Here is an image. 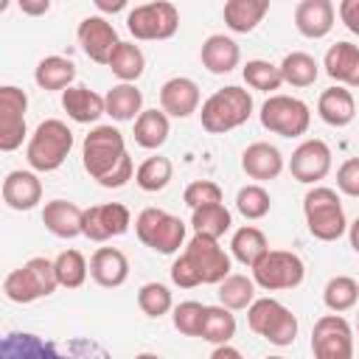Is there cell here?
Wrapping results in <instances>:
<instances>
[{"label": "cell", "mask_w": 359, "mask_h": 359, "mask_svg": "<svg viewBox=\"0 0 359 359\" xmlns=\"http://www.w3.org/2000/svg\"><path fill=\"white\" fill-rule=\"evenodd\" d=\"M81 163L84 171L101 185V188H123L132 174V157L126 154L123 135L115 126H95L81 143Z\"/></svg>", "instance_id": "1"}, {"label": "cell", "mask_w": 359, "mask_h": 359, "mask_svg": "<svg viewBox=\"0 0 359 359\" xmlns=\"http://www.w3.org/2000/svg\"><path fill=\"white\" fill-rule=\"evenodd\" d=\"M0 359H112V353L87 337L53 342L31 331H11L0 342Z\"/></svg>", "instance_id": "2"}, {"label": "cell", "mask_w": 359, "mask_h": 359, "mask_svg": "<svg viewBox=\"0 0 359 359\" xmlns=\"http://www.w3.org/2000/svg\"><path fill=\"white\" fill-rule=\"evenodd\" d=\"M252 115V95L244 90V87H222L216 90L205 104H202V112H199V121H202V129L210 132V135H224L241 123H247Z\"/></svg>", "instance_id": "3"}, {"label": "cell", "mask_w": 359, "mask_h": 359, "mask_svg": "<svg viewBox=\"0 0 359 359\" xmlns=\"http://www.w3.org/2000/svg\"><path fill=\"white\" fill-rule=\"evenodd\" d=\"M70 149H73V132L67 129V123L59 118H48L34 129L25 149V160L34 171H56L67 160Z\"/></svg>", "instance_id": "4"}, {"label": "cell", "mask_w": 359, "mask_h": 359, "mask_svg": "<svg viewBox=\"0 0 359 359\" xmlns=\"http://www.w3.org/2000/svg\"><path fill=\"white\" fill-rule=\"evenodd\" d=\"M303 213H306L309 233L320 241H337L348 230V219L334 188L314 185L303 196Z\"/></svg>", "instance_id": "5"}, {"label": "cell", "mask_w": 359, "mask_h": 359, "mask_svg": "<svg viewBox=\"0 0 359 359\" xmlns=\"http://www.w3.org/2000/svg\"><path fill=\"white\" fill-rule=\"evenodd\" d=\"M59 286L56 280V269H53V261L36 255L31 261H25L22 266L11 269L3 280V294L11 300V303H34L39 297H48L53 294Z\"/></svg>", "instance_id": "6"}, {"label": "cell", "mask_w": 359, "mask_h": 359, "mask_svg": "<svg viewBox=\"0 0 359 359\" xmlns=\"http://www.w3.org/2000/svg\"><path fill=\"white\" fill-rule=\"evenodd\" d=\"M135 233L137 238L151 247L154 252L160 255H174L182 244H185V233H188V224L168 213V210H160V208H143L135 219Z\"/></svg>", "instance_id": "7"}, {"label": "cell", "mask_w": 359, "mask_h": 359, "mask_svg": "<svg viewBox=\"0 0 359 359\" xmlns=\"http://www.w3.org/2000/svg\"><path fill=\"white\" fill-rule=\"evenodd\" d=\"M247 323H250L252 334L264 337L266 342H272L278 348L292 345L297 337V317L275 297H258L247 309Z\"/></svg>", "instance_id": "8"}, {"label": "cell", "mask_w": 359, "mask_h": 359, "mask_svg": "<svg viewBox=\"0 0 359 359\" xmlns=\"http://www.w3.org/2000/svg\"><path fill=\"white\" fill-rule=\"evenodd\" d=\"M126 28L135 39L151 42V39H171L180 28V11L168 0H154L135 6L126 14Z\"/></svg>", "instance_id": "9"}, {"label": "cell", "mask_w": 359, "mask_h": 359, "mask_svg": "<svg viewBox=\"0 0 359 359\" xmlns=\"http://www.w3.org/2000/svg\"><path fill=\"white\" fill-rule=\"evenodd\" d=\"M309 104L294 95H269L261 104V126L280 137H300L309 132Z\"/></svg>", "instance_id": "10"}, {"label": "cell", "mask_w": 359, "mask_h": 359, "mask_svg": "<svg viewBox=\"0 0 359 359\" xmlns=\"http://www.w3.org/2000/svg\"><path fill=\"white\" fill-rule=\"evenodd\" d=\"M306 278L303 258L289 250H269L255 266H252V280L266 289V292H280V289H294Z\"/></svg>", "instance_id": "11"}, {"label": "cell", "mask_w": 359, "mask_h": 359, "mask_svg": "<svg viewBox=\"0 0 359 359\" xmlns=\"http://www.w3.org/2000/svg\"><path fill=\"white\" fill-rule=\"evenodd\" d=\"M314 359H353V331L345 317L323 314L311 328Z\"/></svg>", "instance_id": "12"}, {"label": "cell", "mask_w": 359, "mask_h": 359, "mask_svg": "<svg viewBox=\"0 0 359 359\" xmlns=\"http://www.w3.org/2000/svg\"><path fill=\"white\" fill-rule=\"evenodd\" d=\"M25 109H28V95L14 84H3L0 87V151H14L22 146Z\"/></svg>", "instance_id": "13"}, {"label": "cell", "mask_w": 359, "mask_h": 359, "mask_svg": "<svg viewBox=\"0 0 359 359\" xmlns=\"http://www.w3.org/2000/svg\"><path fill=\"white\" fill-rule=\"evenodd\" d=\"M129 224H132V213L126 205L104 202V205H93L84 210L81 236H87L90 241H109L112 236H123Z\"/></svg>", "instance_id": "14"}, {"label": "cell", "mask_w": 359, "mask_h": 359, "mask_svg": "<svg viewBox=\"0 0 359 359\" xmlns=\"http://www.w3.org/2000/svg\"><path fill=\"white\" fill-rule=\"evenodd\" d=\"M185 255L188 261L196 266L202 283H222L230 272V255L219 247L216 238H208V236H194L188 244H185Z\"/></svg>", "instance_id": "15"}, {"label": "cell", "mask_w": 359, "mask_h": 359, "mask_svg": "<svg viewBox=\"0 0 359 359\" xmlns=\"http://www.w3.org/2000/svg\"><path fill=\"white\" fill-rule=\"evenodd\" d=\"M76 36H79L81 50H84L93 62H98V65H109L115 48L121 45L115 25H112L107 17H101V14H90V17H84V20L79 22Z\"/></svg>", "instance_id": "16"}, {"label": "cell", "mask_w": 359, "mask_h": 359, "mask_svg": "<svg viewBox=\"0 0 359 359\" xmlns=\"http://www.w3.org/2000/svg\"><path fill=\"white\" fill-rule=\"evenodd\" d=\"M289 171L297 182L303 185H314L320 180L328 177L331 171V149L325 140L320 137H311V140H303L294 151H292V160H289Z\"/></svg>", "instance_id": "17"}, {"label": "cell", "mask_w": 359, "mask_h": 359, "mask_svg": "<svg viewBox=\"0 0 359 359\" xmlns=\"http://www.w3.org/2000/svg\"><path fill=\"white\" fill-rule=\"evenodd\" d=\"M160 109L171 118H188L199 109V87L188 76H174L160 87Z\"/></svg>", "instance_id": "18"}, {"label": "cell", "mask_w": 359, "mask_h": 359, "mask_svg": "<svg viewBox=\"0 0 359 359\" xmlns=\"http://www.w3.org/2000/svg\"><path fill=\"white\" fill-rule=\"evenodd\" d=\"M337 8L331 0H300L294 6V25L309 39H323L334 28Z\"/></svg>", "instance_id": "19"}, {"label": "cell", "mask_w": 359, "mask_h": 359, "mask_svg": "<svg viewBox=\"0 0 359 359\" xmlns=\"http://www.w3.org/2000/svg\"><path fill=\"white\" fill-rule=\"evenodd\" d=\"M90 275L104 289H118L129 278V258L118 247H98L90 258Z\"/></svg>", "instance_id": "20"}, {"label": "cell", "mask_w": 359, "mask_h": 359, "mask_svg": "<svg viewBox=\"0 0 359 359\" xmlns=\"http://www.w3.org/2000/svg\"><path fill=\"white\" fill-rule=\"evenodd\" d=\"M3 202L11 210H31L42 202V182L34 171H8L3 180Z\"/></svg>", "instance_id": "21"}, {"label": "cell", "mask_w": 359, "mask_h": 359, "mask_svg": "<svg viewBox=\"0 0 359 359\" xmlns=\"http://www.w3.org/2000/svg\"><path fill=\"white\" fill-rule=\"evenodd\" d=\"M241 168L250 180H275L283 171V154L266 140H255L241 151Z\"/></svg>", "instance_id": "22"}, {"label": "cell", "mask_w": 359, "mask_h": 359, "mask_svg": "<svg viewBox=\"0 0 359 359\" xmlns=\"http://www.w3.org/2000/svg\"><path fill=\"white\" fill-rule=\"evenodd\" d=\"M199 59H202V67L213 76H224L230 73L233 67H238L241 62V48L236 39L224 36V34H210L205 42H202V50H199Z\"/></svg>", "instance_id": "23"}, {"label": "cell", "mask_w": 359, "mask_h": 359, "mask_svg": "<svg viewBox=\"0 0 359 359\" xmlns=\"http://www.w3.org/2000/svg\"><path fill=\"white\" fill-rule=\"evenodd\" d=\"M42 224L59 236V238H73L81 236V224H84V210L76 202L67 199H50L42 208Z\"/></svg>", "instance_id": "24"}, {"label": "cell", "mask_w": 359, "mask_h": 359, "mask_svg": "<svg viewBox=\"0 0 359 359\" xmlns=\"http://www.w3.org/2000/svg\"><path fill=\"white\" fill-rule=\"evenodd\" d=\"M62 107L67 112V118H73L76 123H93L107 112V101L104 95H98L95 90L84 87V84H73L62 93Z\"/></svg>", "instance_id": "25"}, {"label": "cell", "mask_w": 359, "mask_h": 359, "mask_svg": "<svg viewBox=\"0 0 359 359\" xmlns=\"http://www.w3.org/2000/svg\"><path fill=\"white\" fill-rule=\"evenodd\" d=\"M325 73L345 87H359V48L351 42H337L325 50Z\"/></svg>", "instance_id": "26"}, {"label": "cell", "mask_w": 359, "mask_h": 359, "mask_svg": "<svg viewBox=\"0 0 359 359\" xmlns=\"http://www.w3.org/2000/svg\"><path fill=\"white\" fill-rule=\"evenodd\" d=\"M317 115L328 123V126H348L353 118H356V101L351 95V90H345L342 84H334L328 90L320 93V101H317Z\"/></svg>", "instance_id": "27"}, {"label": "cell", "mask_w": 359, "mask_h": 359, "mask_svg": "<svg viewBox=\"0 0 359 359\" xmlns=\"http://www.w3.org/2000/svg\"><path fill=\"white\" fill-rule=\"evenodd\" d=\"M269 0H227L224 3V25L236 34H250L266 17Z\"/></svg>", "instance_id": "28"}, {"label": "cell", "mask_w": 359, "mask_h": 359, "mask_svg": "<svg viewBox=\"0 0 359 359\" xmlns=\"http://www.w3.org/2000/svg\"><path fill=\"white\" fill-rule=\"evenodd\" d=\"M230 252H233V258H236L238 264H244V266L252 269V266L269 252V244H266V236H264L258 227L244 224V227H238V230L233 233V238H230Z\"/></svg>", "instance_id": "29"}, {"label": "cell", "mask_w": 359, "mask_h": 359, "mask_svg": "<svg viewBox=\"0 0 359 359\" xmlns=\"http://www.w3.org/2000/svg\"><path fill=\"white\" fill-rule=\"evenodd\" d=\"M168 132H171V123H168V115L163 109H143L135 121V143L143 146V149H160L165 140H168Z\"/></svg>", "instance_id": "30"}, {"label": "cell", "mask_w": 359, "mask_h": 359, "mask_svg": "<svg viewBox=\"0 0 359 359\" xmlns=\"http://www.w3.org/2000/svg\"><path fill=\"white\" fill-rule=\"evenodd\" d=\"M73 79H76V65L65 56H45L36 70H34V81L42 87V90H67L73 87Z\"/></svg>", "instance_id": "31"}, {"label": "cell", "mask_w": 359, "mask_h": 359, "mask_svg": "<svg viewBox=\"0 0 359 359\" xmlns=\"http://www.w3.org/2000/svg\"><path fill=\"white\" fill-rule=\"evenodd\" d=\"M107 115H112L115 121H137V115L143 112V93L135 84H115L107 95Z\"/></svg>", "instance_id": "32"}, {"label": "cell", "mask_w": 359, "mask_h": 359, "mask_svg": "<svg viewBox=\"0 0 359 359\" xmlns=\"http://www.w3.org/2000/svg\"><path fill=\"white\" fill-rule=\"evenodd\" d=\"M280 67V79L283 84H292V87H311L320 76V65L314 56L303 53V50H292L283 56V62L278 65Z\"/></svg>", "instance_id": "33"}, {"label": "cell", "mask_w": 359, "mask_h": 359, "mask_svg": "<svg viewBox=\"0 0 359 359\" xmlns=\"http://www.w3.org/2000/svg\"><path fill=\"white\" fill-rule=\"evenodd\" d=\"M233 224V216L230 210L219 202V205H205V208H196L191 213V227H194V236H208V238H222Z\"/></svg>", "instance_id": "34"}, {"label": "cell", "mask_w": 359, "mask_h": 359, "mask_svg": "<svg viewBox=\"0 0 359 359\" xmlns=\"http://www.w3.org/2000/svg\"><path fill=\"white\" fill-rule=\"evenodd\" d=\"M219 303L230 311L250 309L255 303V280L247 275H227L219 283Z\"/></svg>", "instance_id": "35"}, {"label": "cell", "mask_w": 359, "mask_h": 359, "mask_svg": "<svg viewBox=\"0 0 359 359\" xmlns=\"http://www.w3.org/2000/svg\"><path fill=\"white\" fill-rule=\"evenodd\" d=\"M143 67H146V56L135 42H121L109 59V70L121 79V84H132L135 79H140Z\"/></svg>", "instance_id": "36"}, {"label": "cell", "mask_w": 359, "mask_h": 359, "mask_svg": "<svg viewBox=\"0 0 359 359\" xmlns=\"http://www.w3.org/2000/svg\"><path fill=\"white\" fill-rule=\"evenodd\" d=\"M199 337L205 342H210V345H230V339L236 337V317L230 314V309H224V306H208Z\"/></svg>", "instance_id": "37"}, {"label": "cell", "mask_w": 359, "mask_h": 359, "mask_svg": "<svg viewBox=\"0 0 359 359\" xmlns=\"http://www.w3.org/2000/svg\"><path fill=\"white\" fill-rule=\"evenodd\" d=\"M53 269H56L59 286H65V289H79L87 280V272H90L87 258L79 250H62L53 258Z\"/></svg>", "instance_id": "38"}, {"label": "cell", "mask_w": 359, "mask_h": 359, "mask_svg": "<svg viewBox=\"0 0 359 359\" xmlns=\"http://www.w3.org/2000/svg\"><path fill=\"white\" fill-rule=\"evenodd\" d=\"M356 300H359V283H356L353 278H348V275L331 278V280L325 283V289H323V303H325L334 314H342V311L353 309Z\"/></svg>", "instance_id": "39"}, {"label": "cell", "mask_w": 359, "mask_h": 359, "mask_svg": "<svg viewBox=\"0 0 359 359\" xmlns=\"http://www.w3.org/2000/svg\"><path fill=\"white\" fill-rule=\"evenodd\" d=\"M171 171L174 168H171L168 157H160V154L157 157H146L135 171V182H137V188H143L149 194H157L171 182Z\"/></svg>", "instance_id": "40"}, {"label": "cell", "mask_w": 359, "mask_h": 359, "mask_svg": "<svg viewBox=\"0 0 359 359\" xmlns=\"http://www.w3.org/2000/svg\"><path fill=\"white\" fill-rule=\"evenodd\" d=\"M241 76L247 81V87L252 90H261V93H272L283 84L280 79V67L266 62V59H250L244 67H241Z\"/></svg>", "instance_id": "41"}, {"label": "cell", "mask_w": 359, "mask_h": 359, "mask_svg": "<svg viewBox=\"0 0 359 359\" xmlns=\"http://www.w3.org/2000/svg\"><path fill=\"white\" fill-rule=\"evenodd\" d=\"M137 306H140V311L146 317H163V314L171 311L174 300H171V292H168L165 283L151 280V283H143L137 289Z\"/></svg>", "instance_id": "42"}, {"label": "cell", "mask_w": 359, "mask_h": 359, "mask_svg": "<svg viewBox=\"0 0 359 359\" xmlns=\"http://www.w3.org/2000/svg\"><path fill=\"white\" fill-rule=\"evenodd\" d=\"M236 208L244 219H264L272 208V199L266 194V188L261 185H244L238 194H236Z\"/></svg>", "instance_id": "43"}, {"label": "cell", "mask_w": 359, "mask_h": 359, "mask_svg": "<svg viewBox=\"0 0 359 359\" xmlns=\"http://www.w3.org/2000/svg\"><path fill=\"white\" fill-rule=\"evenodd\" d=\"M205 311L208 306L196 303V300H185L180 306H174V328L185 337H199L202 334V323H205Z\"/></svg>", "instance_id": "44"}, {"label": "cell", "mask_w": 359, "mask_h": 359, "mask_svg": "<svg viewBox=\"0 0 359 359\" xmlns=\"http://www.w3.org/2000/svg\"><path fill=\"white\" fill-rule=\"evenodd\" d=\"M182 199H185V205H188L191 210L205 208V205H219V202H222V188H219L213 180H194V182L185 188Z\"/></svg>", "instance_id": "45"}, {"label": "cell", "mask_w": 359, "mask_h": 359, "mask_svg": "<svg viewBox=\"0 0 359 359\" xmlns=\"http://www.w3.org/2000/svg\"><path fill=\"white\" fill-rule=\"evenodd\" d=\"M337 188L345 196L359 199V157H351L337 168Z\"/></svg>", "instance_id": "46"}, {"label": "cell", "mask_w": 359, "mask_h": 359, "mask_svg": "<svg viewBox=\"0 0 359 359\" xmlns=\"http://www.w3.org/2000/svg\"><path fill=\"white\" fill-rule=\"evenodd\" d=\"M171 280H174V286H180V289H194V286H199V283H202V278H199L196 266L188 261V255H185V252L171 264Z\"/></svg>", "instance_id": "47"}, {"label": "cell", "mask_w": 359, "mask_h": 359, "mask_svg": "<svg viewBox=\"0 0 359 359\" xmlns=\"http://www.w3.org/2000/svg\"><path fill=\"white\" fill-rule=\"evenodd\" d=\"M337 14H339V20L345 22V28L359 36V0H342V3L337 6Z\"/></svg>", "instance_id": "48"}, {"label": "cell", "mask_w": 359, "mask_h": 359, "mask_svg": "<svg viewBox=\"0 0 359 359\" xmlns=\"http://www.w3.org/2000/svg\"><path fill=\"white\" fill-rule=\"evenodd\" d=\"M210 359H244V356H241V351H236L233 345H216L213 353H210Z\"/></svg>", "instance_id": "49"}, {"label": "cell", "mask_w": 359, "mask_h": 359, "mask_svg": "<svg viewBox=\"0 0 359 359\" xmlns=\"http://www.w3.org/2000/svg\"><path fill=\"white\" fill-rule=\"evenodd\" d=\"M95 8L98 11H123L126 8V0H95Z\"/></svg>", "instance_id": "50"}, {"label": "cell", "mask_w": 359, "mask_h": 359, "mask_svg": "<svg viewBox=\"0 0 359 359\" xmlns=\"http://www.w3.org/2000/svg\"><path fill=\"white\" fill-rule=\"evenodd\" d=\"M20 8H22L25 14H45V11L50 8V3H48V0H39V3H20Z\"/></svg>", "instance_id": "51"}, {"label": "cell", "mask_w": 359, "mask_h": 359, "mask_svg": "<svg viewBox=\"0 0 359 359\" xmlns=\"http://www.w3.org/2000/svg\"><path fill=\"white\" fill-rule=\"evenodd\" d=\"M348 238H351V247H353V252H359V216L348 224Z\"/></svg>", "instance_id": "52"}, {"label": "cell", "mask_w": 359, "mask_h": 359, "mask_svg": "<svg viewBox=\"0 0 359 359\" xmlns=\"http://www.w3.org/2000/svg\"><path fill=\"white\" fill-rule=\"evenodd\" d=\"M135 359H160V356H157V353H149V351H146V353H137Z\"/></svg>", "instance_id": "53"}, {"label": "cell", "mask_w": 359, "mask_h": 359, "mask_svg": "<svg viewBox=\"0 0 359 359\" xmlns=\"http://www.w3.org/2000/svg\"><path fill=\"white\" fill-rule=\"evenodd\" d=\"M266 359H286V356H266Z\"/></svg>", "instance_id": "54"}, {"label": "cell", "mask_w": 359, "mask_h": 359, "mask_svg": "<svg viewBox=\"0 0 359 359\" xmlns=\"http://www.w3.org/2000/svg\"><path fill=\"white\" fill-rule=\"evenodd\" d=\"M356 331H359V314H356Z\"/></svg>", "instance_id": "55"}]
</instances>
